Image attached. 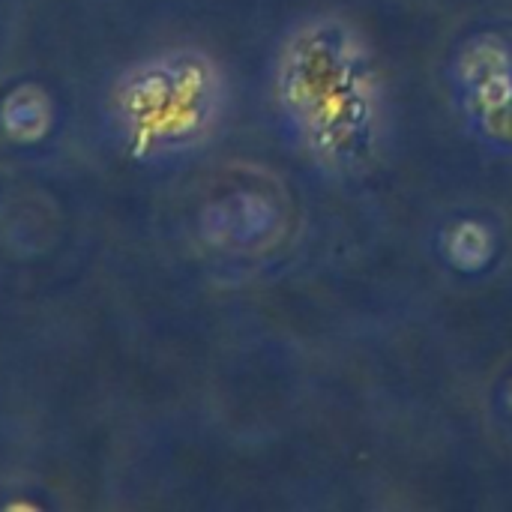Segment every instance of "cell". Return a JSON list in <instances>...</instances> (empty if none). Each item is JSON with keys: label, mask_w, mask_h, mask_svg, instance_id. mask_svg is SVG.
<instances>
[{"label": "cell", "mask_w": 512, "mask_h": 512, "mask_svg": "<svg viewBox=\"0 0 512 512\" xmlns=\"http://www.w3.org/2000/svg\"><path fill=\"white\" fill-rule=\"evenodd\" d=\"M24 105H27V102H21V93L12 96L9 108H15L18 117H3V120L9 123V129H12L15 135H24V132L36 135V132H42V126H45V102H42V96L33 90L30 108H24Z\"/></svg>", "instance_id": "cell-5"}, {"label": "cell", "mask_w": 512, "mask_h": 512, "mask_svg": "<svg viewBox=\"0 0 512 512\" xmlns=\"http://www.w3.org/2000/svg\"><path fill=\"white\" fill-rule=\"evenodd\" d=\"M285 222V198L270 180L246 177L201 210V240L219 255H258L285 234Z\"/></svg>", "instance_id": "cell-4"}, {"label": "cell", "mask_w": 512, "mask_h": 512, "mask_svg": "<svg viewBox=\"0 0 512 512\" xmlns=\"http://www.w3.org/2000/svg\"><path fill=\"white\" fill-rule=\"evenodd\" d=\"M453 96L483 144L512 153V39L474 33L453 60Z\"/></svg>", "instance_id": "cell-3"}, {"label": "cell", "mask_w": 512, "mask_h": 512, "mask_svg": "<svg viewBox=\"0 0 512 512\" xmlns=\"http://www.w3.org/2000/svg\"><path fill=\"white\" fill-rule=\"evenodd\" d=\"M225 105V78L201 51L147 57L114 90L120 135L144 159H171L207 144L222 123Z\"/></svg>", "instance_id": "cell-2"}, {"label": "cell", "mask_w": 512, "mask_h": 512, "mask_svg": "<svg viewBox=\"0 0 512 512\" xmlns=\"http://www.w3.org/2000/svg\"><path fill=\"white\" fill-rule=\"evenodd\" d=\"M273 93L294 144L327 174L354 177L381 156L384 84L354 24L336 15L297 24L276 57Z\"/></svg>", "instance_id": "cell-1"}]
</instances>
